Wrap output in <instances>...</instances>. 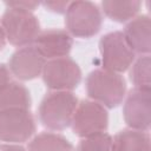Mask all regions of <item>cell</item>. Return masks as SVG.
<instances>
[{
	"label": "cell",
	"mask_w": 151,
	"mask_h": 151,
	"mask_svg": "<svg viewBox=\"0 0 151 151\" xmlns=\"http://www.w3.org/2000/svg\"><path fill=\"white\" fill-rule=\"evenodd\" d=\"M42 80L52 91H72L81 81V70L71 58H57L45 63Z\"/></svg>",
	"instance_id": "obj_6"
},
{
	"label": "cell",
	"mask_w": 151,
	"mask_h": 151,
	"mask_svg": "<svg viewBox=\"0 0 151 151\" xmlns=\"http://www.w3.org/2000/svg\"><path fill=\"white\" fill-rule=\"evenodd\" d=\"M142 2L138 0L131 1H103L101 11L104 14L116 22H129L137 17Z\"/></svg>",
	"instance_id": "obj_15"
},
{
	"label": "cell",
	"mask_w": 151,
	"mask_h": 151,
	"mask_svg": "<svg viewBox=\"0 0 151 151\" xmlns=\"http://www.w3.org/2000/svg\"><path fill=\"white\" fill-rule=\"evenodd\" d=\"M150 55H140L131 65L130 79L134 85V88L139 90H150L151 76H150Z\"/></svg>",
	"instance_id": "obj_17"
},
{
	"label": "cell",
	"mask_w": 151,
	"mask_h": 151,
	"mask_svg": "<svg viewBox=\"0 0 151 151\" xmlns=\"http://www.w3.org/2000/svg\"><path fill=\"white\" fill-rule=\"evenodd\" d=\"M31 94L26 86L17 81H9L0 88V112L14 109L31 107Z\"/></svg>",
	"instance_id": "obj_14"
},
{
	"label": "cell",
	"mask_w": 151,
	"mask_h": 151,
	"mask_svg": "<svg viewBox=\"0 0 151 151\" xmlns=\"http://www.w3.org/2000/svg\"><path fill=\"white\" fill-rule=\"evenodd\" d=\"M78 98L71 91H51L38 109V117L42 126L52 131H63L71 125Z\"/></svg>",
	"instance_id": "obj_2"
},
{
	"label": "cell",
	"mask_w": 151,
	"mask_h": 151,
	"mask_svg": "<svg viewBox=\"0 0 151 151\" xmlns=\"http://www.w3.org/2000/svg\"><path fill=\"white\" fill-rule=\"evenodd\" d=\"M28 151H73V146L59 133L41 132L29 140Z\"/></svg>",
	"instance_id": "obj_16"
},
{
	"label": "cell",
	"mask_w": 151,
	"mask_h": 151,
	"mask_svg": "<svg viewBox=\"0 0 151 151\" xmlns=\"http://www.w3.org/2000/svg\"><path fill=\"white\" fill-rule=\"evenodd\" d=\"M0 151H26V149L19 144H1Z\"/></svg>",
	"instance_id": "obj_22"
},
{
	"label": "cell",
	"mask_w": 151,
	"mask_h": 151,
	"mask_svg": "<svg viewBox=\"0 0 151 151\" xmlns=\"http://www.w3.org/2000/svg\"><path fill=\"white\" fill-rule=\"evenodd\" d=\"M109 125V114L106 109L91 99L78 103L72 117L71 126L73 132L84 138L94 133L105 132Z\"/></svg>",
	"instance_id": "obj_7"
},
{
	"label": "cell",
	"mask_w": 151,
	"mask_h": 151,
	"mask_svg": "<svg viewBox=\"0 0 151 151\" xmlns=\"http://www.w3.org/2000/svg\"><path fill=\"white\" fill-rule=\"evenodd\" d=\"M35 132V122L29 110L14 109L0 112V140L9 144L27 142Z\"/></svg>",
	"instance_id": "obj_8"
},
{
	"label": "cell",
	"mask_w": 151,
	"mask_h": 151,
	"mask_svg": "<svg viewBox=\"0 0 151 151\" xmlns=\"http://www.w3.org/2000/svg\"><path fill=\"white\" fill-rule=\"evenodd\" d=\"M151 91L131 90L124 101L123 117L129 129L149 131L151 123Z\"/></svg>",
	"instance_id": "obj_9"
},
{
	"label": "cell",
	"mask_w": 151,
	"mask_h": 151,
	"mask_svg": "<svg viewBox=\"0 0 151 151\" xmlns=\"http://www.w3.org/2000/svg\"><path fill=\"white\" fill-rule=\"evenodd\" d=\"M68 4L70 2H67V1H45V2H42V6L50 12L61 14V13L66 12Z\"/></svg>",
	"instance_id": "obj_19"
},
{
	"label": "cell",
	"mask_w": 151,
	"mask_h": 151,
	"mask_svg": "<svg viewBox=\"0 0 151 151\" xmlns=\"http://www.w3.org/2000/svg\"><path fill=\"white\" fill-rule=\"evenodd\" d=\"M6 37H5V33H4V29H2V27H1V25H0V51L5 47V45H6Z\"/></svg>",
	"instance_id": "obj_23"
},
{
	"label": "cell",
	"mask_w": 151,
	"mask_h": 151,
	"mask_svg": "<svg viewBox=\"0 0 151 151\" xmlns=\"http://www.w3.org/2000/svg\"><path fill=\"white\" fill-rule=\"evenodd\" d=\"M86 93L91 100L104 107H117L125 98L126 81L119 73L104 68L90 72L85 80Z\"/></svg>",
	"instance_id": "obj_1"
},
{
	"label": "cell",
	"mask_w": 151,
	"mask_h": 151,
	"mask_svg": "<svg viewBox=\"0 0 151 151\" xmlns=\"http://www.w3.org/2000/svg\"><path fill=\"white\" fill-rule=\"evenodd\" d=\"M11 81V72L8 67L4 64H0V88Z\"/></svg>",
	"instance_id": "obj_21"
},
{
	"label": "cell",
	"mask_w": 151,
	"mask_h": 151,
	"mask_svg": "<svg viewBox=\"0 0 151 151\" xmlns=\"http://www.w3.org/2000/svg\"><path fill=\"white\" fill-rule=\"evenodd\" d=\"M5 5L7 7H13V8H20V9H27L33 12L40 4L37 1H6Z\"/></svg>",
	"instance_id": "obj_20"
},
{
	"label": "cell",
	"mask_w": 151,
	"mask_h": 151,
	"mask_svg": "<svg viewBox=\"0 0 151 151\" xmlns=\"http://www.w3.org/2000/svg\"><path fill=\"white\" fill-rule=\"evenodd\" d=\"M46 59L35 46L28 45L18 48L9 58L8 70L19 80H32L41 76Z\"/></svg>",
	"instance_id": "obj_10"
},
{
	"label": "cell",
	"mask_w": 151,
	"mask_h": 151,
	"mask_svg": "<svg viewBox=\"0 0 151 151\" xmlns=\"http://www.w3.org/2000/svg\"><path fill=\"white\" fill-rule=\"evenodd\" d=\"M103 24L99 7L91 1L70 2L65 12V26L71 37L91 38L96 35Z\"/></svg>",
	"instance_id": "obj_4"
},
{
	"label": "cell",
	"mask_w": 151,
	"mask_h": 151,
	"mask_svg": "<svg viewBox=\"0 0 151 151\" xmlns=\"http://www.w3.org/2000/svg\"><path fill=\"white\" fill-rule=\"evenodd\" d=\"M34 46L45 59L67 57L73 46V38L66 29L48 28L39 33Z\"/></svg>",
	"instance_id": "obj_11"
},
{
	"label": "cell",
	"mask_w": 151,
	"mask_h": 151,
	"mask_svg": "<svg viewBox=\"0 0 151 151\" xmlns=\"http://www.w3.org/2000/svg\"><path fill=\"white\" fill-rule=\"evenodd\" d=\"M6 40L18 47L32 45L40 33V24L33 12L7 7L0 22Z\"/></svg>",
	"instance_id": "obj_3"
},
{
	"label": "cell",
	"mask_w": 151,
	"mask_h": 151,
	"mask_svg": "<svg viewBox=\"0 0 151 151\" xmlns=\"http://www.w3.org/2000/svg\"><path fill=\"white\" fill-rule=\"evenodd\" d=\"M77 151H112V137L106 132L84 137L79 142Z\"/></svg>",
	"instance_id": "obj_18"
},
{
	"label": "cell",
	"mask_w": 151,
	"mask_h": 151,
	"mask_svg": "<svg viewBox=\"0 0 151 151\" xmlns=\"http://www.w3.org/2000/svg\"><path fill=\"white\" fill-rule=\"evenodd\" d=\"M99 51L103 68L114 73L125 72L134 61V52L120 31L104 34L99 40Z\"/></svg>",
	"instance_id": "obj_5"
},
{
	"label": "cell",
	"mask_w": 151,
	"mask_h": 151,
	"mask_svg": "<svg viewBox=\"0 0 151 151\" xmlns=\"http://www.w3.org/2000/svg\"><path fill=\"white\" fill-rule=\"evenodd\" d=\"M112 151H151L147 131L124 129L112 138Z\"/></svg>",
	"instance_id": "obj_13"
},
{
	"label": "cell",
	"mask_w": 151,
	"mask_h": 151,
	"mask_svg": "<svg viewBox=\"0 0 151 151\" xmlns=\"http://www.w3.org/2000/svg\"><path fill=\"white\" fill-rule=\"evenodd\" d=\"M123 35L134 53H139L142 55L149 54L151 50L149 15L142 14L130 20L124 28Z\"/></svg>",
	"instance_id": "obj_12"
}]
</instances>
